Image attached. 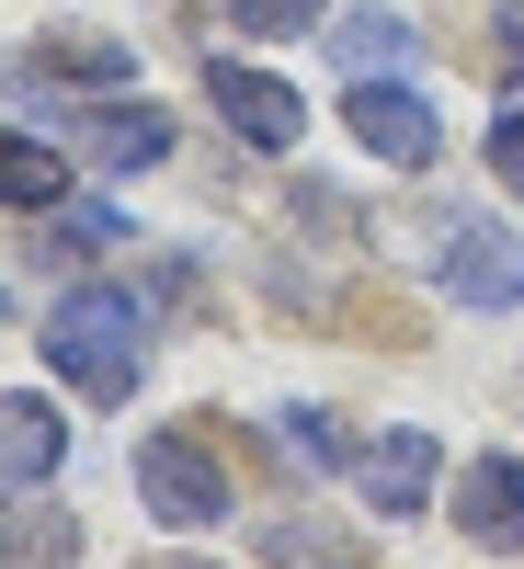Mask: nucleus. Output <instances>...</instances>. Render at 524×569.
Returning a JSON list of instances; mask_svg holds the SVG:
<instances>
[{"mask_svg": "<svg viewBox=\"0 0 524 569\" xmlns=\"http://www.w3.org/2000/svg\"><path fill=\"white\" fill-rule=\"evenodd\" d=\"M34 342H46V365H58L80 399L126 410L137 376H149V308H137V284H69Z\"/></svg>", "mask_w": 524, "mask_h": 569, "instance_id": "1", "label": "nucleus"}, {"mask_svg": "<svg viewBox=\"0 0 524 569\" xmlns=\"http://www.w3.org/2000/svg\"><path fill=\"white\" fill-rule=\"evenodd\" d=\"M137 501H149V525H171V536H206V525L240 512V490H228L206 433H149L137 445Z\"/></svg>", "mask_w": 524, "mask_h": 569, "instance_id": "2", "label": "nucleus"}, {"mask_svg": "<svg viewBox=\"0 0 524 569\" xmlns=\"http://www.w3.org/2000/svg\"><path fill=\"white\" fill-rule=\"evenodd\" d=\"M343 126H354V149L388 160V171H434L445 160V126H434V103H422L411 80H354L343 91Z\"/></svg>", "mask_w": 524, "mask_h": 569, "instance_id": "3", "label": "nucleus"}, {"mask_svg": "<svg viewBox=\"0 0 524 569\" xmlns=\"http://www.w3.org/2000/svg\"><path fill=\"white\" fill-rule=\"evenodd\" d=\"M206 103L240 126V149H297V137H308V91H285L251 58H206Z\"/></svg>", "mask_w": 524, "mask_h": 569, "instance_id": "4", "label": "nucleus"}, {"mask_svg": "<svg viewBox=\"0 0 524 569\" xmlns=\"http://www.w3.org/2000/svg\"><path fill=\"white\" fill-rule=\"evenodd\" d=\"M456 536L491 558H524V456H479L456 479Z\"/></svg>", "mask_w": 524, "mask_h": 569, "instance_id": "5", "label": "nucleus"}, {"mask_svg": "<svg viewBox=\"0 0 524 569\" xmlns=\"http://www.w3.org/2000/svg\"><path fill=\"white\" fill-rule=\"evenodd\" d=\"M354 479H365V501L399 525V512H422V501H434L445 456H434V433H422V421H399V433H376V445L354 456Z\"/></svg>", "mask_w": 524, "mask_h": 569, "instance_id": "6", "label": "nucleus"}, {"mask_svg": "<svg viewBox=\"0 0 524 569\" xmlns=\"http://www.w3.org/2000/svg\"><path fill=\"white\" fill-rule=\"evenodd\" d=\"M445 284L467 308H524V240H502V228H445Z\"/></svg>", "mask_w": 524, "mask_h": 569, "instance_id": "7", "label": "nucleus"}, {"mask_svg": "<svg viewBox=\"0 0 524 569\" xmlns=\"http://www.w3.org/2000/svg\"><path fill=\"white\" fill-rule=\"evenodd\" d=\"M58 456H69V421H58V399H0V479H58Z\"/></svg>", "mask_w": 524, "mask_h": 569, "instance_id": "8", "label": "nucleus"}, {"mask_svg": "<svg viewBox=\"0 0 524 569\" xmlns=\"http://www.w3.org/2000/svg\"><path fill=\"white\" fill-rule=\"evenodd\" d=\"M0 206L12 217H58L69 206V160L46 137H23V126H0Z\"/></svg>", "mask_w": 524, "mask_h": 569, "instance_id": "9", "label": "nucleus"}, {"mask_svg": "<svg viewBox=\"0 0 524 569\" xmlns=\"http://www.w3.org/2000/svg\"><path fill=\"white\" fill-rule=\"evenodd\" d=\"M80 137H91V160H103V171H160V160H171V114H160V103H115V114H91Z\"/></svg>", "mask_w": 524, "mask_h": 569, "instance_id": "10", "label": "nucleus"}, {"mask_svg": "<svg viewBox=\"0 0 524 569\" xmlns=\"http://www.w3.org/2000/svg\"><path fill=\"white\" fill-rule=\"evenodd\" d=\"M263 433H274V456L297 467V479H343V467H354V445H343V421H330V410H308V399H285V410L263 421Z\"/></svg>", "mask_w": 524, "mask_h": 569, "instance_id": "11", "label": "nucleus"}, {"mask_svg": "<svg viewBox=\"0 0 524 569\" xmlns=\"http://www.w3.org/2000/svg\"><path fill=\"white\" fill-rule=\"evenodd\" d=\"M330 58H343L354 80H388V69L422 58V34H411L399 12H343V23H330Z\"/></svg>", "mask_w": 524, "mask_h": 569, "instance_id": "12", "label": "nucleus"}, {"mask_svg": "<svg viewBox=\"0 0 524 569\" xmlns=\"http://www.w3.org/2000/svg\"><path fill=\"white\" fill-rule=\"evenodd\" d=\"M23 58H46L58 80H91V91H103V80H137V58H126L115 34H46V46H23Z\"/></svg>", "mask_w": 524, "mask_h": 569, "instance_id": "13", "label": "nucleus"}, {"mask_svg": "<svg viewBox=\"0 0 524 569\" xmlns=\"http://www.w3.org/2000/svg\"><path fill=\"white\" fill-rule=\"evenodd\" d=\"M115 240H137V228H126V206L80 194V206H58V240H46V251H58V262H91V251H115Z\"/></svg>", "mask_w": 524, "mask_h": 569, "instance_id": "14", "label": "nucleus"}, {"mask_svg": "<svg viewBox=\"0 0 524 569\" xmlns=\"http://www.w3.org/2000/svg\"><path fill=\"white\" fill-rule=\"evenodd\" d=\"M319 12H330V0H217L228 34H308Z\"/></svg>", "mask_w": 524, "mask_h": 569, "instance_id": "15", "label": "nucleus"}, {"mask_svg": "<svg viewBox=\"0 0 524 569\" xmlns=\"http://www.w3.org/2000/svg\"><path fill=\"white\" fill-rule=\"evenodd\" d=\"M491 182L524 206V103H513V114H491Z\"/></svg>", "mask_w": 524, "mask_h": 569, "instance_id": "16", "label": "nucleus"}, {"mask_svg": "<svg viewBox=\"0 0 524 569\" xmlns=\"http://www.w3.org/2000/svg\"><path fill=\"white\" fill-rule=\"evenodd\" d=\"M274 558L285 569H343V547H330L319 525H274Z\"/></svg>", "mask_w": 524, "mask_h": 569, "instance_id": "17", "label": "nucleus"}, {"mask_svg": "<svg viewBox=\"0 0 524 569\" xmlns=\"http://www.w3.org/2000/svg\"><path fill=\"white\" fill-rule=\"evenodd\" d=\"M491 46H502L491 69H502V80H524V0H491Z\"/></svg>", "mask_w": 524, "mask_h": 569, "instance_id": "18", "label": "nucleus"}, {"mask_svg": "<svg viewBox=\"0 0 524 569\" xmlns=\"http://www.w3.org/2000/svg\"><path fill=\"white\" fill-rule=\"evenodd\" d=\"M149 569H217V558H149Z\"/></svg>", "mask_w": 524, "mask_h": 569, "instance_id": "19", "label": "nucleus"}, {"mask_svg": "<svg viewBox=\"0 0 524 569\" xmlns=\"http://www.w3.org/2000/svg\"><path fill=\"white\" fill-rule=\"evenodd\" d=\"M0 536H12V512H0Z\"/></svg>", "mask_w": 524, "mask_h": 569, "instance_id": "20", "label": "nucleus"}, {"mask_svg": "<svg viewBox=\"0 0 524 569\" xmlns=\"http://www.w3.org/2000/svg\"><path fill=\"white\" fill-rule=\"evenodd\" d=\"M0 308H12V297H0Z\"/></svg>", "mask_w": 524, "mask_h": 569, "instance_id": "21", "label": "nucleus"}]
</instances>
